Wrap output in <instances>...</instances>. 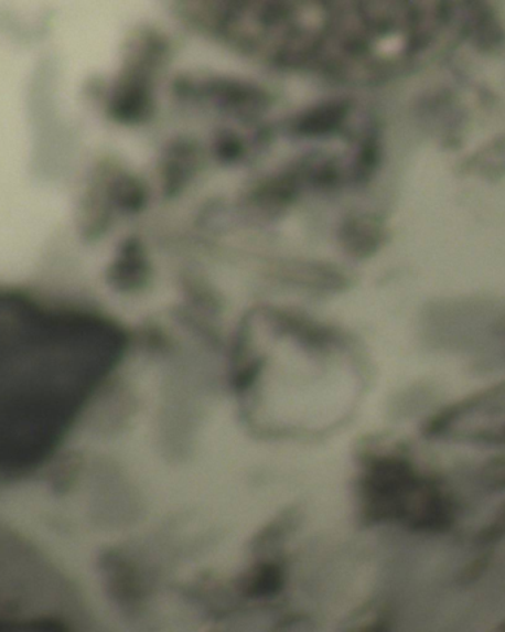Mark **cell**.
<instances>
[{
	"label": "cell",
	"instance_id": "1",
	"mask_svg": "<svg viewBox=\"0 0 505 632\" xmlns=\"http://www.w3.org/2000/svg\"><path fill=\"white\" fill-rule=\"evenodd\" d=\"M455 522V510L450 499L442 494L437 486L426 488L416 512L409 517V529L429 532V534H443L450 531Z\"/></svg>",
	"mask_w": 505,
	"mask_h": 632
},
{
	"label": "cell",
	"instance_id": "2",
	"mask_svg": "<svg viewBox=\"0 0 505 632\" xmlns=\"http://www.w3.org/2000/svg\"><path fill=\"white\" fill-rule=\"evenodd\" d=\"M504 436H505V430H504Z\"/></svg>",
	"mask_w": 505,
	"mask_h": 632
}]
</instances>
